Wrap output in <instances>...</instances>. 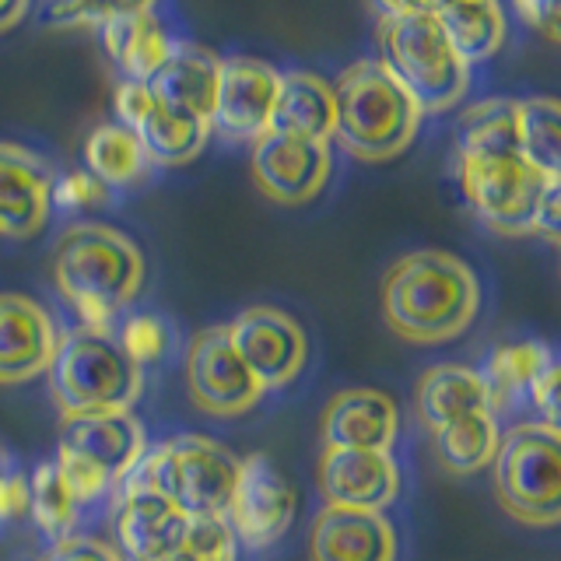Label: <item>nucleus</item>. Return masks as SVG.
I'll return each mask as SVG.
<instances>
[{"label": "nucleus", "instance_id": "nucleus-4", "mask_svg": "<svg viewBox=\"0 0 561 561\" xmlns=\"http://www.w3.org/2000/svg\"><path fill=\"white\" fill-rule=\"evenodd\" d=\"M46 379L60 417L134 411V403L145 393V368L119 347L116 333L88 327L60 333L57 358Z\"/></svg>", "mask_w": 561, "mask_h": 561}, {"label": "nucleus", "instance_id": "nucleus-15", "mask_svg": "<svg viewBox=\"0 0 561 561\" xmlns=\"http://www.w3.org/2000/svg\"><path fill=\"white\" fill-rule=\"evenodd\" d=\"M190 516L134 478L113 491V548L123 561H158L183 548Z\"/></svg>", "mask_w": 561, "mask_h": 561}, {"label": "nucleus", "instance_id": "nucleus-11", "mask_svg": "<svg viewBox=\"0 0 561 561\" xmlns=\"http://www.w3.org/2000/svg\"><path fill=\"white\" fill-rule=\"evenodd\" d=\"M228 341L245 368L260 379L263 393L288 390L309 365V337L302 323L277 306H250L225 323Z\"/></svg>", "mask_w": 561, "mask_h": 561}, {"label": "nucleus", "instance_id": "nucleus-20", "mask_svg": "<svg viewBox=\"0 0 561 561\" xmlns=\"http://www.w3.org/2000/svg\"><path fill=\"white\" fill-rule=\"evenodd\" d=\"M400 540L386 513L327 505L309 526V561H397Z\"/></svg>", "mask_w": 561, "mask_h": 561}, {"label": "nucleus", "instance_id": "nucleus-43", "mask_svg": "<svg viewBox=\"0 0 561 561\" xmlns=\"http://www.w3.org/2000/svg\"><path fill=\"white\" fill-rule=\"evenodd\" d=\"M28 8H32V0H0V35L22 25Z\"/></svg>", "mask_w": 561, "mask_h": 561}, {"label": "nucleus", "instance_id": "nucleus-36", "mask_svg": "<svg viewBox=\"0 0 561 561\" xmlns=\"http://www.w3.org/2000/svg\"><path fill=\"white\" fill-rule=\"evenodd\" d=\"M110 197V190H105L92 172H67V175H57V190H53V207H67V210H78V207H95Z\"/></svg>", "mask_w": 561, "mask_h": 561}, {"label": "nucleus", "instance_id": "nucleus-41", "mask_svg": "<svg viewBox=\"0 0 561 561\" xmlns=\"http://www.w3.org/2000/svg\"><path fill=\"white\" fill-rule=\"evenodd\" d=\"M513 8L543 39H558V0H513Z\"/></svg>", "mask_w": 561, "mask_h": 561}, {"label": "nucleus", "instance_id": "nucleus-32", "mask_svg": "<svg viewBox=\"0 0 561 561\" xmlns=\"http://www.w3.org/2000/svg\"><path fill=\"white\" fill-rule=\"evenodd\" d=\"M456 148H519L516 140V99H484L460 116Z\"/></svg>", "mask_w": 561, "mask_h": 561}, {"label": "nucleus", "instance_id": "nucleus-2", "mask_svg": "<svg viewBox=\"0 0 561 561\" xmlns=\"http://www.w3.org/2000/svg\"><path fill=\"white\" fill-rule=\"evenodd\" d=\"M53 285L81 327L113 333L119 312L145 291L148 260L140 245L105 221H75L53 242Z\"/></svg>", "mask_w": 561, "mask_h": 561}, {"label": "nucleus", "instance_id": "nucleus-14", "mask_svg": "<svg viewBox=\"0 0 561 561\" xmlns=\"http://www.w3.org/2000/svg\"><path fill=\"white\" fill-rule=\"evenodd\" d=\"M253 183L267 201L280 207L312 204L333 175V145L267 130L253 140L250 154Z\"/></svg>", "mask_w": 561, "mask_h": 561}, {"label": "nucleus", "instance_id": "nucleus-45", "mask_svg": "<svg viewBox=\"0 0 561 561\" xmlns=\"http://www.w3.org/2000/svg\"><path fill=\"white\" fill-rule=\"evenodd\" d=\"M8 463H11V456H8V449H4V446H0V473H4V470H11Z\"/></svg>", "mask_w": 561, "mask_h": 561}, {"label": "nucleus", "instance_id": "nucleus-6", "mask_svg": "<svg viewBox=\"0 0 561 561\" xmlns=\"http://www.w3.org/2000/svg\"><path fill=\"white\" fill-rule=\"evenodd\" d=\"M60 443L53 463L67 488L88 508L130 478L148 453V432L134 411H99L60 417Z\"/></svg>", "mask_w": 561, "mask_h": 561}, {"label": "nucleus", "instance_id": "nucleus-1", "mask_svg": "<svg viewBox=\"0 0 561 561\" xmlns=\"http://www.w3.org/2000/svg\"><path fill=\"white\" fill-rule=\"evenodd\" d=\"M379 306L400 341L438 347L463 337L478 320L481 280L456 253L414 250L386 271Z\"/></svg>", "mask_w": 561, "mask_h": 561}, {"label": "nucleus", "instance_id": "nucleus-44", "mask_svg": "<svg viewBox=\"0 0 561 561\" xmlns=\"http://www.w3.org/2000/svg\"><path fill=\"white\" fill-rule=\"evenodd\" d=\"M158 561H197V558H193L190 551H183V548H180V551H172V554H165V558H158Z\"/></svg>", "mask_w": 561, "mask_h": 561}, {"label": "nucleus", "instance_id": "nucleus-19", "mask_svg": "<svg viewBox=\"0 0 561 561\" xmlns=\"http://www.w3.org/2000/svg\"><path fill=\"white\" fill-rule=\"evenodd\" d=\"M323 446L393 453L400 438V408L390 393L373 386H351L327 400L320 417Z\"/></svg>", "mask_w": 561, "mask_h": 561}, {"label": "nucleus", "instance_id": "nucleus-5", "mask_svg": "<svg viewBox=\"0 0 561 561\" xmlns=\"http://www.w3.org/2000/svg\"><path fill=\"white\" fill-rule=\"evenodd\" d=\"M379 60L408 88L425 116L456 110L470 92L473 67L453 49L435 14H382Z\"/></svg>", "mask_w": 561, "mask_h": 561}, {"label": "nucleus", "instance_id": "nucleus-18", "mask_svg": "<svg viewBox=\"0 0 561 561\" xmlns=\"http://www.w3.org/2000/svg\"><path fill=\"white\" fill-rule=\"evenodd\" d=\"M60 347L53 312L32 295L0 291V386H22L49 373Z\"/></svg>", "mask_w": 561, "mask_h": 561}, {"label": "nucleus", "instance_id": "nucleus-9", "mask_svg": "<svg viewBox=\"0 0 561 561\" xmlns=\"http://www.w3.org/2000/svg\"><path fill=\"white\" fill-rule=\"evenodd\" d=\"M456 180L470 215L488 232L534 236L540 193L551 180L526 162L519 148H456Z\"/></svg>", "mask_w": 561, "mask_h": 561}, {"label": "nucleus", "instance_id": "nucleus-31", "mask_svg": "<svg viewBox=\"0 0 561 561\" xmlns=\"http://www.w3.org/2000/svg\"><path fill=\"white\" fill-rule=\"evenodd\" d=\"M84 513V505L75 499V491L67 488L60 467L46 460L32 470L28 478V516L39 526V534L53 543L75 534V526Z\"/></svg>", "mask_w": 561, "mask_h": 561}, {"label": "nucleus", "instance_id": "nucleus-39", "mask_svg": "<svg viewBox=\"0 0 561 561\" xmlns=\"http://www.w3.org/2000/svg\"><path fill=\"white\" fill-rule=\"evenodd\" d=\"M526 397H530L534 411L540 414L543 425H558V358L534 379Z\"/></svg>", "mask_w": 561, "mask_h": 561}, {"label": "nucleus", "instance_id": "nucleus-16", "mask_svg": "<svg viewBox=\"0 0 561 561\" xmlns=\"http://www.w3.org/2000/svg\"><path fill=\"white\" fill-rule=\"evenodd\" d=\"M316 484H320V495L327 499V505L386 513L400 499L403 473L393 453L323 446L320 463H316Z\"/></svg>", "mask_w": 561, "mask_h": 561}, {"label": "nucleus", "instance_id": "nucleus-21", "mask_svg": "<svg viewBox=\"0 0 561 561\" xmlns=\"http://www.w3.org/2000/svg\"><path fill=\"white\" fill-rule=\"evenodd\" d=\"M218 67H221V57L215 49L190 43V39H175L165 64L158 67L145 84L151 88L158 105H165V110L180 113V116L210 123Z\"/></svg>", "mask_w": 561, "mask_h": 561}, {"label": "nucleus", "instance_id": "nucleus-8", "mask_svg": "<svg viewBox=\"0 0 561 561\" xmlns=\"http://www.w3.org/2000/svg\"><path fill=\"white\" fill-rule=\"evenodd\" d=\"M242 456L207 435H175L148 446L145 460L130 473L134 481L154 488L175 502L186 516H225L239 481Z\"/></svg>", "mask_w": 561, "mask_h": 561}, {"label": "nucleus", "instance_id": "nucleus-30", "mask_svg": "<svg viewBox=\"0 0 561 561\" xmlns=\"http://www.w3.org/2000/svg\"><path fill=\"white\" fill-rule=\"evenodd\" d=\"M554 362V351L540 341H519V344H502L495 355L488 358L484 382L491 393V411L508 408L516 397H526L534 379Z\"/></svg>", "mask_w": 561, "mask_h": 561}, {"label": "nucleus", "instance_id": "nucleus-34", "mask_svg": "<svg viewBox=\"0 0 561 561\" xmlns=\"http://www.w3.org/2000/svg\"><path fill=\"white\" fill-rule=\"evenodd\" d=\"M113 333H116L119 347L127 351V355H130L140 368H148V365H154V362H162V358H165V351H169V341H172L169 323L162 320V316H154V312L127 316V320H123Z\"/></svg>", "mask_w": 561, "mask_h": 561}, {"label": "nucleus", "instance_id": "nucleus-13", "mask_svg": "<svg viewBox=\"0 0 561 561\" xmlns=\"http://www.w3.org/2000/svg\"><path fill=\"white\" fill-rule=\"evenodd\" d=\"M280 88V70L260 57H221L215 110H210V134L232 145H253L271 130L274 102Z\"/></svg>", "mask_w": 561, "mask_h": 561}, {"label": "nucleus", "instance_id": "nucleus-46", "mask_svg": "<svg viewBox=\"0 0 561 561\" xmlns=\"http://www.w3.org/2000/svg\"><path fill=\"white\" fill-rule=\"evenodd\" d=\"M35 561H43V558H35Z\"/></svg>", "mask_w": 561, "mask_h": 561}, {"label": "nucleus", "instance_id": "nucleus-10", "mask_svg": "<svg viewBox=\"0 0 561 561\" xmlns=\"http://www.w3.org/2000/svg\"><path fill=\"white\" fill-rule=\"evenodd\" d=\"M186 393L190 403L207 417H242L253 408H260L263 393L260 379L245 368V362L236 355L225 327H207L193 333L186 347Z\"/></svg>", "mask_w": 561, "mask_h": 561}, {"label": "nucleus", "instance_id": "nucleus-42", "mask_svg": "<svg viewBox=\"0 0 561 561\" xmlns=\"http://www.w3.org/2000/svg\"><path fill=\"white\" fill-rule=\"evenodd\" d=\"M460 4H470V0H376L379 18L382 14H446Z\"/></svg>", "mask_w": 561, "mask_h": 561}, {"label": "nucleus", "instance_id": "nucleus-7", "mask_svg": "<svg viewBox=\"0 0 561 561\" xmlns=\"http://www.w3.org/2000/svg\"><path fill=\"white\" fill-rule=\"evenodd\" d=\"M495 499L508 519L534 530H548L561 519V438L558 425L523 421L502 432V446L491 460Z\"/></svg>", "mask_w": 561, "mask_h": 561}, {"label": "nucleus", "instance_id": "nucleus-37", "mask_svg": "<svg viewBox=\"0 0 561 561\" xmlns=\"http://www.w3.org/2000/svg\"><path fill=\"white\" fill-rule=\"evenodd\" d=\"M43 561H123V558L110 540L88 537V534H70L53 543V548L43 554Z\"/></svg>", "mask_w": 561, "mask_h": 561}, {"label": "nucleus", "instance_id": "nucleus-33", "mask_svg": "<svg viewBox=\"0 0 561 561\" xmlns=\"http://www.w3.org/2000/svg\"><path fill=\"white\" fill-rule=\"evenodd\" d=\"M158 0H49L46 18L57 28H99L102 22L127 14H148Z\"/></svg>", "mask_w": 561, "mask_h": 561}, {"label": "nucleus", "instance_id": "nucleus-24", "mask_svg": "<svg viewBox=\"0 0 561 561\" xmlns=\"http://www.w3.org/2000/svg\"><path fill=\"white\" fill-rule=\"evenodd\" d=\"M99 39L105 57L123 75V81H148L172 53V35L154 11L127 14L99 25Z\"/></svg>", "mask_w": 561, "mask_h": 561}, {"label": "nucleus", "instance_id": "nucleus-35", "mask_svg": "<svg viewBox=\"0 0 561 561\" xmlns=\"http://www.w3.org/2000/svg\"><path fill=\"white\" fill-rule=\"evenodd\" d=\"M183 551L197 561H239V540L225 516H190Z\"/></svg>", "mask_w": 561, "mask_h": 561}, {"label": "nucleus", "instance_id": "nucleus-3", "mask_svg": "<svg viewBox=\"0 0 561 561\" xmlns=\"http://www.w3.org/2000/svg\"><path fill=\"white\" fill-rule=\"evenodd\" d=\"M330 84L337 99L333 140L351 158L368 165L393 162L417 140L425 113L379 57L347 64Z\"/></svg>", "mask_w": 561, "mask_h": 561}, {"label": "nucleus", "instance_id": "nucleus-26", "mask_svg": "<svg viewBox=\"0 0 561 561\" xmlns=\"http://www.w3.org/2000/svg\"><path fill=\"white\" fill-rule=\"evenodd\" d=\"M428 435H432V449L438 456V467L453 473V478H473V473L488 470L502 446V425L495 411L467 414Z\"/></svg>", "mask_w": 561, "mask_h": 561}, {"label": "nucleus", "instance_id": "nucleus-27", "mask_svg": "<svg viewBox=\"0 0 561 561\" xmlns=\"http://www.w3.org/2000/svg\"><path fill=\"white\" fill-rule=\"evenodd\" d=\"M140 148L148 151L151 165H162V169H180L197 162L204 154L207 140H210V123L204 119H190L165 110V105H151L145 113V119L134 127Z\"/></svg>", "mask_w": 561, "mask_h": 561}, {"label": "nucleus", "instance_id": "nucleus-38", "mask_svg": "<svg viewBox=\"0 0 561 561\" xmlns=\"http://www.w3.org/2000/svg\"><path fill=\"white\" fill-rule=\"evenodd\" d=\"M28 516V478L22 470L0 473V526H11Z\"/></svg>", "mask_w": 561, "mask_h": 561}, {"label": "nucleus", "instance_id": "nucleus-25", "mask_svg": "<svg viewBox=\"0 0 561 561\" xmlns=\"http://www.w3.org/2000/svg\"><path fill=\"white\" fill-rule=\"evenodd\" d=\"M151 158L130 127L110 119L84 137V172H92L105 190H130L151 175Z\"/></svg>", "mask_w": 561, "mask_h": 561}, {"label": "nucleus", "instance_id": "nucleus-17", "mask_svg": "<svg viewBox=\"0 0 561 561\" xmlns=\"http://www.w3.org/2000/svg\"><path fill=\"white\" fill-rule=\"evenodd\" d=\"M57 172L39 151L0 140V239H32L49 225Z\"/></svg>", "mask_w": 561, "mask_h": 561}, {"label": "nucleus", "instance_id": "nucleus-22", "mask_svg": "<svg viewBox=\"0 0 561 561\" xmlns=\"http://www.w3.org/2000/svg\"><path fill=\"white\" fill-rule=\"evenodd\" d=\"M414 411L421 428L428 432L449 425V421H460L467 414L491 411L488 382L470 365H453V362L432 365L421 373L414 386Z\"/></svg>", "mask_w": 561, "mask_h": 561}, {"label": "nucleus", "instance_id": "nucleus-23", "mask_svg": "<svg viewBox=\"0 0 561 561\" xmlns=\"http://www.w3.org/2000/svg\"><path fill=\"white\" fill-rule=\"evenodd\" d=\"M333 123H337L333 84L323 75H312V70H285L277 88L271 130L333 145Z\"/></svg>", "mask_w": 561, "mask_h": 561}, {"label": "nucleus", "instance_id": "nucleus-12", "mask_svg": "<svg viewBox=\"0 0 561 561\" xmlns=\"http://www.w3.org/2000/svg\"><path fill=\"white\" fill-rule=\"evenodd\" d=\"M298 513L295 484L285 478L271 456L253 453L242 456L239 481L232 499L225 505V519L232 526L236 540L250 551H267L291 530Z\"/></svg>", "mask_w": 561, "mask_h": 561}, {"label": "nucleus", "instance_id": "nucleus-40", "mask_svg": "<svg viewBox=\"0 0 561 561\" xmlns=\"http://www.w3.org/2000/svg\"><path fill=\"white\" fill-rule=\"evenodd\" d=\"M534 236L558 242L561 239V180H551L540 193L537 218H534Z\"/></svg>", "mask_w": 561, "mask_h": 561}, {"label": "nucleus", "instance_id": "nucleus-29", "mask_svg": "<svg viewBox=\"0 0 561 561\" xmlns=\"http://www.w3.org/2000/svg\"><path fill=\"white\" fill-rule=\"evenodd\" d=\"M558 99L530 95L516 99V140L519 154L548 180H561V130H558Z\"/></svg>", "mask_w": 561, "mask_h": 561}, {"label": "nucleus", "instance_id": "nucleus-28", "mask_svg": "<svg viewBox=\"0 0 561 561\" xmlns=\"http://www.w3.org/2000/svg\"><path fill=\"white\" fill-rule=\"evenodd\" d=\"M453 49L473 67L491 57H499L508 39V22L502 11V0H470L446 14H438Z\"/></svg>", "mask_w": 561, "mask_h": 561}]
</instances>
